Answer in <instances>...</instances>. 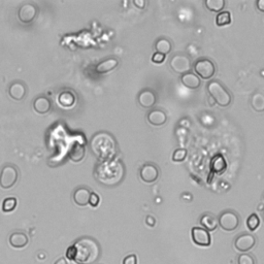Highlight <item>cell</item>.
<instances>
[{
	"label": "cell",
	"mask_w": 264,
	"mask_h": 264,
	"mask_svg": "<svg viewBox=\"0 0 264 264\" xmlns=\"http://www.w3.org/2000/svg\"><path fill=\"white\" fill-rule=\"evenodd\" d=\"M256 243V239L250 233H242L235 239L234 247L240 252H248L254 248Z\"/></svg>",
	"instance_id": "30bf717a"
},
{
	"label": "cell",
	"mask_w": 264,
	"mask_h": 264,
	"mask_svg": "<svg viewBox=\"0 0 264 264\" xmlns=\"http://www.w3.org/2000/svg\"><path fill=\"white\" fill-rule=\"evenodd\" d=\"M148 121L154 126H161L166 123L167 116L161 110H153L148 114Z\"/></svg>",
	"instance_id": "d6986e66"
},
{
	"label": "cell",
	"mask_w": 264,
	"mask_h": 264,
	"mask_svg": "<svg viewBox=\"0 0 264 264\" xmlns=\"http://www.w3.org/2000/svg\"><path fill=\"white\" fill-rule=\"evenodd\" d=\"M68 156L74 162L82 161L85 157V146L80 141H74L69 149Z\"/></svg>",
	"instance_id": "44dd1931"
},
{
	"label": "cell",
	"mask_w": 264,
	"mask_h": 264,
	"mask_svg": "<svg viewBox=\"0 0 264 264\" xmlns=\"http://www.w3.org/2000/svg\"><path fill=\"white\" fill-rule=\"evenodd\" d=\"M181 81L185 87L189 88V89H193V90L198 89L201 85L200 79L198 78L197 75L193 72H187V73L183 74L181 77Z\"/></svg>",
	"instance_id": "7402d4cb"
},
{
	"label": "cell",
	"mask_w": 264,
	"mask_h": 264,
	"mask_svg": "<svg viewBox=\"0 0 264 264\" xmlns=\"http://www.w3.org/2000/svg\"><path fill=\"white\" fill-rule=\"evenodd\" d=\"M146 221H147V224H148L149 226H152V227L155 225V219L153 218L152 216H148V217H147V219H146Z\"/></svg>",
	"instance_id": "74e56055"
},
{
	"label": "cell",
	"mask_w": 264,
	"mask_h": 264,
	"mask_svg": "<svg viewBox=\"0 0 264 264\" xmlns=\"http://www.w3.org/2000/svg\"><path fill=\"white\" fill-rule=\"evenodd\" d=\"M99 201H100L99 196H98L96 193L92 192V193H91V196H90L89 204H91V206H93V207H96V206L99 204Z\"/></svg>",
	"instance_id": "d6a6232c"
},
{
	"label": "cell",
	"mask_w": 264,
	"mask_h": 264,
	"mask_svg": "<svg viewBox=\"0 0 264 264\" xmlns=\"http://www.w3.org/2000/svg\"><path fill=\"white\" fill-rule=\"evenodd\" d=\"M155 49L157 53L162 55H167L172 51V44L166 39H160L155 44Z\"/></svg>",
	"instance_id": "d4e9b609"
},
{
	"label": "cell",
	"mask_w": 264,
	"mask_h": 264,
	"mask_svg": "<svg viewBox=\"0 0 264 264\" xmlns=\"http://www.w3.org/2000/svg\"><path fill=\"white\" fill-rule=\"evenodd\" d=\"M192 241L199 247H209L212 243L210 232L202 227H193L191 230Z\"/></svg>",
	"instance_id": "8fae6325"
},
{
	"label": "cell",
	"mask_w": 264,
	"mask_h": 264,
	"mask_svg": "<svg viewBox=\"0 0 264 264\" xmlns=\"http://www.w3.org/2000/svg\"><path fill=\"white\" fill-rule=\"evenodd\" d=\"M207 91H209L210 95L216 101L217 105H219L220 107L226 108L231 103L230 93L221 83L217 81L210 82L207 85Z\"/></svg>",
	"instance_id": "277c9868"
},
{
	"label": "cell",
	"mask_w": 264,
	"mask_h": 264,
	"mask_svg": "<svg viewBox=\"0 0 264 264\" xmlns=\"http://www.w3.org/2000/svg\"><path fill=\"white\" fill-rule=\"evenodd\" d=\"M119 64V61L115 58H110V59H107L105 61H102L100 63H98L96 65V72L100 73V74H105V73H108L111 70H114L117 66Z\"/></svg>",
	"instance_id": "cb8c5ba5"
},
{
	"label": "cell",
	"mask_w": 264,
	"mask_h": 264,
	"mask_svg": "<svg viewBox=\"0 0 264 264\" xmlns=\"http://www.w3.org/2000/svg\"><path fill=\"white\" fill-rule=\"evenodd\" d=\"M18 200L16 197H6L2 202V211L5 213H9L15 211L17 207Z\"/></svg>",
	"instance_id": "f1b7e54d"
},
{
	"label": "cell",
	"mask_w": 264,
	"mask_h": 264,
	"mask_svg": "<svg viewBox=\"0 0 264 264\" xmlns=\"http://www.w3.org/2000/svg\"><path fill=\"white\" fill-rule=\"evenodd\" d=\"M137 100H138V103H139L140 107H143L145 109L153 108L156 103V95H155V93L152 91L144 90L138 94Z\"/></svg>",
	"instance_id": "e0dca14e"
},
{
	"label": "cell",
	"mask_w": 264,
	"mask_h": 264,
	"mask_svg": "<svg viewBox=\"0 0 264 264\" xmlns=\"http://www.w3.org/2000/svg\"><path fill=\"white\" fill-rule=\"evenodd\" d=\"M260 225V219L256 214H252L247 219V226L250 231H255Z\"/></svg>",
	"instance_id": "f546056e"
},
{
	"label": "cell",
	"mask_w": 264,
	"mask_h": 264,
	"mask_svg": "<svg viewBox=\"0 0 264 264\" xmlns=\"http://www.w3.org/2000/svg\"><path fill=\"white\" fill-rule=\"evenodd\" d=\"M139 176L145 183H154L159 177V169L154 164H145L140 169Z\"/></svg>",
	"instance_id": "7c38bea8"
},
{
	"label": "cell",
	"mask_w": 264,
	"mask_h": 264,
	"mask_svg": "<svg viewBox=\"0 0 264 264\" xmlns=\"http://www.w3.org/2000/svg\"><path fill=\"white\" fill-rule=\"evenodd\" d=\"M257 9L261 13H264V0H257L256 2Z\"/></svg>",
	"instance_id": "8d00e7d4"
},
{
	"label": "cell",
	"mask_w": 264,
	"mask_h": 264,
	"mask_svg": "<svg viewBox=\"0 0 264 264\" xmlns=\"http://www.w3.org/2000/svg\"><path fill=\"white\" fill-rule=\"evenodd\" d=\"M91 190L87 187H79L78 189H75L72 194V199L74 203L79 206H86L89 204L90 196H91Z\"/></svg>",
	"instance_id": "4fadbf2b"
},
{
	"label": "cell",
	"mask_w": 264,
	"mask_h": 264,
	"mask_svg": "<svg viewBox=\"0 0 264 264\" xmlns=\"http://www.w3.org/2000/svg\"><path fill=\"white\" fill-rule=\"evenodd\" d=\"M205 6L209 11L219 14L223 12V8L225 6V1L224 0H206Z\"/></svg>",
	"instance_id": "4316f807"
},
{
	"label": "cell",
	"mask_w": 264,
	"mask_h": 264,
	"mask_svg": "<svg viewBox=\"0 0 264 264\" xmlns=\"http://www.w3.org/2000/svg\"><path fill=\"white\" fill-rule=\"evenodd\" d=\"M133 4H134L135 6H137L138 8L143 9V8H145V6H146V1H144V0H134Z\"/></svg>",
	"instance_id": "d590c367"
},
{
	"label": "cell",
	"mask_w": 264,
	"mask_h": 264,
	"mask_svg": "<svg viewBox=\"0 0 264 264\" xmlns=\"http://www.w3.org/2000/svg\"><path fill=\"white\" fill-rule=\"evenodd\" d=\"M241 223L239 215L233 211H225L223 212L218 220V224L220 227L227 232L234 231L235 229L239 228Z\"/></svg>",
	"instance_id": "8992f818"
},
{
	"label": "cell",
	"mask_w": 264,
	"mask_h": 264,
	"mask_svg": "<svg viewBox=\"0 0 264 264\" xmlns=\"http://www.w3.org/2000/svg\"><path fill=\"white\" fill-rule=\"evenodd\" d=\"M54 264H68V262H67V260H66V258L61 257L58 260H56Z\"/></svg>",
	"instance_id": "f35d334b"
},
{
	"label": "cell",
	"mask_w": 264,
	"mask_h": 264,
	"mask_svg": "<svg viewBox=\"0 0 264 264\" xmlns=\"http://www.w3.org/2000/svg\"><path fill=\"white\" fill-rule=\"evenodd\" d=\"M8 242L15 249H23L29 242V239H28V235L25 232L15 231L9 235Z\"/></svg>",
	"instance_id": "5bb4252c"
},
{
	"label": "cell",
	"mask_w": 264,
	"mask_h": 264,
	"mask_svg": "<svg viewBox=\"0 0 264 264\" xmlns=\"http://www.w3.org/2000/svg\"><path fill=\"white\" fill-rule=\"evenodd\" d=\"M19 180V169L13 164H6L0 172V187L4 190L13 188Z\"/></svg>",
	"instance_id": "5b68a950"
},
{
	"label": "cell",
	"mask_w": 264,
	"mask_h": 264,
	"mask_svg": "<svg viewBox=\"0 0 264 264\" xmlns=\"http://www.w3.org/2000/svg\"><path fill=\"white\" fill-rule=\"evenodd\" d=\"M33 109L37 114L44 115L46 112H49L52 109L51 100L45 96H39L33 102Z\"/></svg>",
	"instance_id": "ac0fdd59"
},
{
	"label": "cell",
	"mask_w": 264,
	"mask_h": 264,
	"mask_svg": "<svg viewBox=\"0 0 264 264\" xmlns=\"http://www.w3.org/2000/svg\"><path fill=\"white\" fill-rule=\"evenodd\" d=\"M122 264H137V257L136 255H133V254H131V255H128L124 258L123 263Z\"/></svg>",
	"instance_id": "e575fe53"
},
{
	"label": "cell",
	"mask_w": 264,
	"mask_h": 264,
	"mask_svg": "<svg viewBox=\"0 0 264 264\" xmlns=\"http://www.w3.org/2000/svg\"><path fill=\"white\" fill-rule=\"evenodd\" d=\"M200 225L202 226V228H204L207 231H215L218 227V220L215 216H213L212 214H205L203 215L200 220H199Z\"/></svg>",
	"instance_id": "603a6c76"
},
{
	"label": "cell",
	"mask_w": 264,
	"mask_h": 264,
	"mask_svg": "<svg viewBox=\"0 0 264 264\" xmlns=\"http://www.w3.org/2000/svg\"><path fill=\"white\" fill-rule=\"evenodd\" d=\"M90 148L94 156L100 161H106L114 158L117 152L116 140L107 132H98L90 140Z\"/></svg>",
	"instance_id": "3957f363"
},
{
	"label": "cell",
	"mask_w": 264,
	"mask_h": 264,
	"mask_svg": "<svg viewBox=\"0 0 264 264\" xmlns=\"http://www.w3.org/2000/svg\"><path fill=\"white\" fill-rule=\"evenodd\" d=\"M165 60V55H162V54H160V53H155L153 56H152V61L156 64H160V63H162L164 62Z\"/></svg>",
	"instance_id": "836d02e7"
},
{
	"label": "cell",
	"mask_w": 264,
	"mask_h": 264,
	"mask_svg": "<svg viewBox=\"0 0 264 264\" xmlns=\"http://www.w3.org/2000/svg\"><path fill=\"white\" fill-rule=\"evenodd\" d=\"M238 264H256V260L251 254L242 253L238 258Z\"/></svg>",
	"instance_id": "4dcf8cb0"
},
{
	"label": "cell",
	"mask_w": 264,
	"mask_h": 264,
	"mask_svg": "<svg viewBox=\"0 0 264 264\" xmlns=\"http://www.w3.org/2000/svg\"><path fill=\"white\" fill-rule=\"evenodd\" d=\"M101 255L100 244L89 237L79 239L66 251V258L77 264H94Z\"/></svg>",
	"instance_id": "6da1fadb"
},
{
	"label": "cell",
	"mask_w": 264,
	"mask_h": 264,
	"mask_svg": "<svg viewBox=\"0 0 264 264\" xmlns=\"http://www.w3.org/2000/svg\"><path fill=\"white\" fill-rule=\"evenodd\" d=\"M231 23V14L229 12H221L216 17V24L219 27L229 25Z\"/></svg>",
	"instance_id": "83f0119b"
},
{
	"label": "cell",
	"mask_w": 264,
	"mask_h": 264,
	"mask_svg": "<svg viewBox=\"0 0 264 264\" xmlns=\"http://www.w3.org/2000/svg\"><path fill=\"white\" fill-rule=\"evenodd\" d=\"M194 70L195 74L198 78H201L203 80H210L213 78L216 72V66L213 61L210 59H199L197 60L194 64Z\"/></svg>",
	"instance_id": "52a82bcc"
},
{
	"label": "cell",
	"mask_w": 264,
	"mask_h": 264,
	"mask_svg": "<svg viewBox=\"0 0 264 264\" xmlns=\"http://www.w3.org/2000/svg\"><path fill=\"white\" fill-rule=\"evenodd\" d=\"M211 169L216 175H223L227 169V162L222 155H216L211 161Z\"/></svg>",
	"instance_id": "ffe728a7"
},
{
	"label": "cell",
	"mask_w": 264,
	"mask_h": 264,
	"mask_svg": "<svg viewBox=\"0 0 264 264\" xmlns=\"http://www.w3.org/2000/svg\"><path fill=\"white\" fill-rule=\"evenodd\" d=\"M262 218H263V221H264V212H263V215H262Z\"/></svg>",
	"instance_id": "ab89813d"
},
{
	"label": "cell",
	"mask_w": 264,
	"mask_h": 264,
	"mask_svg": "<svg viewBox=\"0 0 264 264\" xmlns=\"http://www.w3.org/2000/svg\"><path fill=\"white\" fill-rule=\"evenodd\" d=\"M39 8L32 2L22 4L18 11V18L23 24H29L35 20Z\"/></svg>",
	"instance_id": "ba28073f"
},
{
	"label": "cell",
	"mask_w": 264,
	"mask_h": 264,
	"mask_svg": "<svg viewBox=\"0 0 264 264\" xmlns=\"http://www.w3.org/2000/svg\"><path fill=\"white\" fill-rule=\"evenodd\" d=\"M252 108L258 112L264 111V95L262 93H255L251 99Z\"/></svg>",
	"instance_id": "484cf974"
},
{
	"label": "cell",
	"mask_w": 264,
	"mask_h": 264,
	"mask_svg": "<svg viewBox=\"0 0 264 264\" xmlns=\"http://www.w3.org/2000/svg\"><path fill=\"white\" fill-rule=\"evenodd\" d=\"M57 101L62 108L70 109L77 103V95L70 90H63L59 93Z\"/></svg>",
	"instance_id": "9a60e30c"
},
{
	"label": "cell",
	"mask_w": 264,
	"mask_h": 264,
	"mask_svg": "<svg viewBox=\"0 0 264 264\" xmlns=\"http://www.w3.org/2000/svg\"><path fill=\"white\" fill-rule=\"evenodd\" d=\"M94 176L102 185L115 186L123 178L124 167L119 160L116 159L100 161L94 171Z\"/></svg>",
	"instance_id": "7a4b0ae2"
},
{
	"label": "cell",
	"mask_w": 264,
	"mask_h": 264,
	"mask_svg": "<svg viewBox=\"0 0 264 264\" xmlns=\"http://www.w3.org/2000/svg\"><path fill=\"white\" fill-rule=\"evenodd\" d=\"M171 67L178 74H185L191 69V61L186 55H176L171 60Z\"/></svg>",
	"instance_id": "9c48e42d"
},
{
	"label": "cell",
	"mask_w": 264,
	"mask_h": 264,
	"mask_svg": "<svg viewBox=\"0 0 264 264\" xmlns=\"http://www.w3.org/2000/svg\"><path fill=\"white\" fill-rule=\"evenodd\" d=\"M8 94L14 100H22L27 94V88L22 82H14L8 88Z\"/></svg>",
	"instance_id": "2e32d148"
},
{
	"label": "cell",
	"mask_w": 264,
	"mask_h": 264,
	"mask_svg": "<svg viewBox=\"0 0 264 264\" xmlns=\"http://www.w3.org/2000/svg\"><path fill=\"white\" fill-rule=\"evenodd\" d=\"M187 157V151L185 149H177L173 154V160L175 162H182Z\"/></svg>",
	"instance_id": "1f68e13d"
}]
</instances>
